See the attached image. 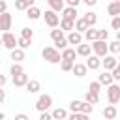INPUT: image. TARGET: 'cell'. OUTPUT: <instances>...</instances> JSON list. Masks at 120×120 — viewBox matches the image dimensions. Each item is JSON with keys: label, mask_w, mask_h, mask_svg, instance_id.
Instances as JSON below:
<instances>
[{"label": "cell", "mask_w": 120, "mask_h": 120, "mask_svg": "<svg viewBox=\"0 0 120 120\" xmlns=\"http://www.w3.org/2000/svg\"><path fill=\"white\" fill-rule=\"evenodd\" d=\"M39 120H52L51 112H39Z\"/></svg>", "instance_id": "cell-44"}, {"label": "cell", "mask_w": 120, "mask_h": 120, "mask_svg": "<svg viewBox=\"0 0 120 120\" xmlns=\"http://www.w3.org/2000/svg\"><path fill=\"white\" fill-rule=\"evenodd\" d=\"M13 120H30V118H28L24 112H19V114H15V118H13Z\"/></svg>", "instance_id": "cell-46"}, {"label": "cell", "mask_w": 120, "mask_h": 120, "mask_svg": "<svg viewBox=\"0 0 120 120\" xmlns=\"http://www.w3.org/2000/svg\"><path fill=\"white\" fill-rule=\"evenodd\" d=\"M32 6H34V0H17L15 2V9H19V11H26Z\"/></svg>", "instance_id": "cell-25"}, {"label": "cell", "mask_w": 120, "mask_h": 120, "mask_svg": "<svg viewBox=\"0 0 120 120\" xmlns=\"http://www.w3.org/2000/svg\"><path fill=\"white\" fill-rule=\"evenodd\" d=\"M86 69H99L101 68V58H98V56H94V54H90L88 58H86Z\"/></svg>", "instance_id": "cell-12"}, {"label": "cell", "mask_w": 120, "mask_h": 120, "mask_svg": "<svg viewBox=\"0 0 120 120\" xmlns=\"http://www.w3.org/2000/svg\"><path fill=\"white\" fill-rule=\"evenodd\" d=\"M51 38H52V41H56V39H62V38H66V36H64V32H62V30L52 28V30H51Z\"/></svg>", "instance_id": "cell-36"}, {"label": "cell", "mask_w": 120, "mask_h": 120, "mask_svg": "<svg viewBox=\"0 0 120 120\" xmlns=\"http://www.w3.org/2000/svg\"><path fill=\"white\" fill-rule=\"evenodd\" d=\"M26 92H30V94H38L39 90H41V82L38 81V79H28V82H26Z\"/></svg>", "instance_id": "cell-13"}, {"label": "cell", "mask_w": 120, "mask_h": 120, "mask_svg": "<svg viewBox=\"0 0 120 120\" xmlns=\"http://www.w3.org/2000/svg\"><path fill=\"white\" fill-rule=\"evenodd\" d=\"M79 4H81V0H68V6H66V8H73V9H77Z\"/></svg>", "instance_id": "cell-43"}, {"label": "cell", "mask_w": 120, "mask_h": 120, "mask_svg": "<svg viewBox=\"0 0 120 120\" xmlns=\"http://www.w3.org/2000/svg\"><path fill=\"white\" fill-rule=\"evenodd\" d=\"M4 99H6V90H4V88H0V105L4 103Z\"/></svg>", "instance_id": "cell-48"}, {"label": "cell", "mask_w": 120, "mask_h": 120, "mask_svg": "<svg viewBox=\"0 0 120 120\" xmlns=\"http://www.w3.org/2000/svg\"><path fill=\"white\" fill-rule=\"evenodd\" d=\"M6 11H8V4H6L4 0H0V15H2V13H6Z\"/></svg>", "instance_id": "cell-45"}, {"label": "cell", "mask_w": 120, "mask_h": 120, "mask_svg": "<svg viewBox=\"0 0 120 120\" xmlns=\"http://www.w3.org/2000/svg\"><path fill=\"white\" fill-rule=\"evenodd\" d=\"M47 4H49V8H51V11H54L56 15H58V13H62V9L66 8L64 0H47Z\"/></svg>", "instance_id": "cell-14"}, {"label": "cell", "mask_w": 120, "mask_h": 120, "mask_svg": "<svg viewBox=\"0 0 120 120\" xmlns=\"http://www.w3.org/2000/svg\"><path fill=\"white\" fill-rule=\"evenodd\" d=\"M41 15H43V13H41V9H39L38 6H32V8L26 9V17H28L30 21H38Z\"/></svg>", "instance_id": "cell-16"}, {"label": "cell", "mask_w": 120, "mask_h": 120, "mask_svg": "<svg viewBox=\"0 0 120 120\" xmlns=\"http://www.w3.org/2000/svg\"><path fill=\"white\" fill-rule=\"evenodd\" d=\"M11 22H13V17H11L9 11H6V13L0 15V30H2V34H6V32L11 30Z\"/></svg>", "instance_id": "cell-6"}, {"label": "cell", "mask_w": 120, "mask_h": 120, "mask_svg": "<svg viewBox=\"0 0 120 120\" xmlns=\"http://www.w3.org/2000/svg\"><path fill=\"white\" fill-rule=\"evenodd\" d=\"M98 82H99L101 86H111L114 81H112V77H111V73H109V71H103L101 75H98Z\"/></svg>", "instance_id": "cell-18"}, {"label": "cell", "mask_w": 120, "mask_h": 120, "mask_svg": "<svg viewBox=\"0 0 120 120\" xmlns=\"http://www.w3.org/2000/svg\"><path fill=\"white\" fill-rule=\"evenodd\" d=\"M24 69H22V66L21 64H11V68H9V73H11V77L13 75H19V73H22Z\"/></svg>", "instance_id": "cell-37"}, {"label": "cell", "mask_w": 120, "mask_h": 120, "mask_svg": "<svg viewBox=\"0 0 120 120\" xmlns=\"http://www.w3.org/2000/svg\"><path fill=\"white\" fill-rule=\"evenodd\" d=\"M107 51H109V52H112V56H114V54H118V52H120V41H118V39H114V41L107 43Z\"/></svg>", "instance_id": "cell-27"}, {"label": "cell", "mask_w": 120, "mask_h": 120, "mask_svg": "<svg viewBox=\"0 0 120 120\" xmlns=\"http://www.w3.org/2000/svg\"><path fill=\"white\" fill-rule=\"evenodd\" d=\"M9 56H11L13 64H21V62L24 60V51H21V49H13V51H9Z\"/></svg>", "instance_id": "cell-21"}, {"label": "cell", "mask_w": 120, "mask_h": 120, "mask_svg": "<svg viewBox=\"0 0 120 120\" xmlns=\"http://www.w3.org/2000/svg\"><path fill=\"white\" fill-rule=\"evenodd\" d=\"M79 109H81V101H79V99H73V101L69 103V111H71V112H79Z\"/></svg>", "instance_id": "cell-39"}, {"label": "cell", "mask_w": 120, "mask_h": 120, "mask_svg": "<svg viewBox=\"0 0 120 120\" xmlns=\"http://www.w3.org/2000/svg\"><path fill=\"white\" fill-rule=\"evenodd\" d=\"M84 101L90 103V105H96V103L99 101V96H98V94H92V92L86 90V94H84Z\"/></svg>", "instance_id": "cell-29"}, {"label": "cell", "mask_w": 120, "mask_h": 120, "mask_svg": "<svg viewBox=\"0 0 120 120\" xmlns=\"http://www.w3.org/2000/svg\"><path fill=\"white\" fill-rule=\"evenodd\" d=\"M109 73H111V77H112V81H114V82H116V81H120V66H116V68H114V69H111Z\"/></svg>", "instance_id": "cell-38"}, {"label": "cell", "mask_w": 120, "mask_h": 120, "mask_svg": "<svg viewBox=\"0 0 120 120\" xmlns=\"http://www.w3.org/2000/svg\"><path fill=\"white\" fill-rule=\"evenodd\" d=\"M30 45H32V41H28V39H22V38H17V49L24 51V49H28Z\"/></svg>", "instance_id": "cell-33"}, {"label": "cell", "mask_w": 120, "mask_h": 120, "mask_svg": "<svg viewBox=\"0 0 120 120\" xmlns=\"http://www.w3.org/2000/svg\"><path fill=\"white\" fill-rule=\"evenodd\" d=\"M101 66L105 68V71H111V69H114V68L118 66V60H116V56H112V54H107V56H103V60H101Z\"/></svg>", "instance_id": "cell-8"}, {"label": "cell", "mask_w": 120, "mask_h": 120, "mask_svg": "<svg viewBox=\"0 0 120 120\" xmlns=\"http://www.w3.org/2000/svg\"><path fill=\"white\" fill-rule=\"evenodd\" d=\"M107 38H109V32H107L105 28L98 30V39H99V41H107Z\"/></svg>", "instance_id": "cell-40"}, {"label": "cell", "mask_w": 120, "mask_h": 120, "mask_svg": "<svg viewBox=\"0 0 120 120\" xmlns=\"http://www.w3.org/2000/svg\"><path fill=\"white\" fill-rule=\"evenodd\" d=\"M4 118H6V114H4V112H0V120H4Z\"/></svg>", "instance_id": "cell-50"}, {"label": "cell", "mask_w": 120, "mask_h": 120, "mask_svg": "<svg viewBox=\"0 0 120 120\" xmlns=\"http://www.w3.org/2000/svg\"><path fill=\"white\" fill-rule=\"evenodd\" d=\"M75 58H77V54H75V49L73 47H68V49H64L60 52V62L66 60V62H73L75 64Z\"/></svg>", "instance_id": "cell-10"}, {"label": "cell", "mask_w": 120, "mask_h": 120, "mask_svg": "<svg viewBox=\"0 0 120 120\" xmlns=\"http://www.w3.org/2000/svg\"><path fill=\"white\" fill-rule=\"evenodd\" d=\"M79 112L90 116V114L94 112V105H90V103H86V101H81V109H79Z\"/></svg>", "instance_id": "cell-28"}, {"label": "cell", "mask_w": 120, "mask_h": 120, "mask_svg": "<svg viewBox=\"0 0 120 120\" xmlns=\"http://www.w3.org/2000/svg\"><path fill=\"white\" fill-rule=\"evenodd\" d=\"M51 105H52V98L49 94H41L36 101V109L39 112H47V109H51Z\"/></svg>", "instance_id": "cell-4"}, {"label": "cell", "mask_w": 120, "mask_h": 120, "mask_svg": "<svg viewBox=\"0 0 120 120\" xmlns=\"http://www.w3.org/2000/svg\"><path fill=\"white\" fill-rule=\"evenodd\" d=\"M84 4H86L88 8H92V6H96V0H84Z\"/></svg>", "instance_id": "cell-49"}, {"label": "cell", "mask_w": 120, "mask_h": 120, "mask_svg": "<svg viewBox=\"0 0 120 120\" xmlns=\"http://www.w3.org/2000/svg\"><path fill=\"white\" fill-rule=\"evenodd\" d=\"M111 26H112V30H118V32H120V17H112Z\"/></svg>", "instance_id": "cell-42"}, {"label": "cell", "mask_w": 120, "mask_h": 120, "mask_svg": "<svg viewBox=\"0 0 120 120\" xmlns=\"http://www.w3.org/2000/svg\"><path fill=\"white\" fill-rule=\"evenodd\" d=\"M88 92H92V94H98V96H99V92H101V84H99L98 81L90 82V84H88Z\"/></svg>", "instance_id": "cell-35"}, {"label": "cell", "mask_w": 120, "mask_h": 120, "mask_svg": "<svg viewBox=\"0 0 120 120\" xmlns=\"http://www.w3.org/2000/svg\"><path fill=\"white\" fill-rule=\"evenodd\" d=\"M107 13L112 17H120V0H114L107 6Z\"/></svg>", "instance_id": "cell-15"}, {"label": "cell", "mask_w": 120, "mask_h": 120, "mask_svg": "<svg viewBox=\"0 0 120 120\" xmlns=\"http://www.w3.org/2000/svg\"><path fill=\"white\" fill-rule=\"evenodd\" d=\"M62 19H66V21H77V9H73V8H64L62 9Z\"/></svg>", "instance_id": "cell-17"}, {"label": "cell", "mask_w": 120, "mask_h": 120, "mask_svg": "<svg viewBox=\"0 0 120 120\" xmlns=\"http://www.w3.org/2000/svg\"><path fill=\"white\" fill-rule=\"evenodd\" d=\"M21 38L32 41V38H34V30H32V28H21Z\"/></svg>", "instance_id": "cell-31"}, {"label": "cell", "mask_w": 120, "mask_h": 120, "mask_svg": "<svg viewBox=\"0 0 120 120\" xmlns=\"http://www.w3.org/2000/svg\"><path fill=\"white\" fill-rule=\"evenodd\" d=\"M11 81H13L15 86H26V82H28V75L22 71V73H19V75H13Z\"/></svg>", "instance_id": "cell-19"}, {"label": "cell", "mask_w": 120, "mask_h": 120, "mask_svg": "<svg viewBox=\"0 0 120 120\" xmlns=\"http://www.w3.org/2000/svg\"><path fill=\"white\" fill-rule=\"evenodd\" d=\"M41 56L43 60H47L49 64H60V52L54 49V47H45L41 51Z\"/></svg>", "instance_id": "cell-1"}, {"label": "cell", "mask_w": 120, "mask_h": 120, "mask_svg": "<svg viewBox=\"0 0 120 120\" xmlns=\"http://www.w3.org/2000/svg\"><path fill=\"white\" fill-rule=\"evenodd\" d=\"M82 19H84V22L88 24V28H94V26H96V22H98V15H96L94 11L84 13V15H82Z\"/></svg>", "instance_id": "cell-20"}, {"label": "cell", "mask_w": 120, "mask_h": 120, "mask_svg": "<svg viewBox=\"0 0 120 120\" xmlns=\"http://www.w3.org/2000/svg\"><path fill=\"white\" fill-rule=\"evenodd\" d=\"M66 41H68V45H81L82 43V34H79V32H75V30H71L69 34H68V38H66Z\"/></svg>", "instance_id": "cell-9"}, {"label": "cell", "mask_w": 120, "mask_h": 120, "mask_svg": "<svg viewBox=\"0 0 120 120\" xmlns=\"http://www.w3.org/2000/svg\"><path fill=\"white\" fill-rule=\"evenodd\" d=\"M107 99H109V105H114L120 101V86L116 82H112L111 86H107Z\"/></svg>", "instance_id": "cell-3"}, {"label": "cell", "mask_w": 120, "mask_h": 120, "mask_svg": "<svg viewBox=\"0 0 120 120\" xmlns=\"http://www.w3.org/2000/svg\"><path fill=\"white\" fill-rule=\"evenodd\" d=\"M60 30H62V32H71V30H73V21L60 19Z\"/></svg>", "instance_id": "cell-30"}, {"label": "cell", "mask_w": 120, "mask_h": 120, "mask_svg": "<svg viewBox=\"0 0 120 120\" xmlns=\"http://www.w3.org/2000/svg\"><path fill=\"white\" fill-rule=\"evenodd\" d=\"M90 52H92V49H90V43H81V45H77L75 47V54L77 56H84V58H88L90 56Z\"/></svg>", "instance_id": "cell-11"}, {"label": "cell", "mask_w": 120, "mask_h": 120, "mask_svg": "<svg viewBox=\"0 0 120 120\" xmlns=\"http://www.w3.org/2000/svg\"><path fill=\"white\" fill-rule=\"evenodd\" d=\"M71 68H73V62H66V60L60 62V69L62 71H71Z\"/></svg>", "instance_id": "cell-41"}, {"label": "cell", "mask_w": 120, "mask_h": 120, "mask_svg": "<svg viewBox=\"0 0 120 120\" xmlns=\"http://www.w3.org/2000/svg\"><path fill=\"white\" fill-rule=\"evenodd\" d=\"M51 116H52V120H66V118H68V111L62 109V107H56V109L51 112Z\"/></svg>", "instance_id": "cell-24"}, {"label": "cell", "mask_w": 120, "mask_h": 120, "mask_svg": "<svg viewBox=\"0 0 120 120\" xmlns=\"http://www.w3.org/2000/svg\"><path fill=\"white\" fill-rule=\"evenodd\" d=\"M54 49L60 52V51H64V49H68V41H66V38H62V39H56L54 41Z\"/></svg>", "instance_id": "cell-34"}, {"label": "cell", "mask_w": 120, "mask_h": 120, "mask_svg": "<svg viewBox=\"0 0 120 120\" xmlns=\"http://www.w3.org/2000/svg\"><path fill=\"white\" fill-rule=\"evenodd\" d=\"M66 120H90V116L88 114H81V112H71V114H68Z\"/></svg>", "instance_id": "cell-32"}, {"label": "cell", "mask_w": 120, "mask_h": 120, "mask_svg": "<svg viewBox=\"0 0 120 120\" xmlns=\"http://www.w3.org/2000/svg\"><path fill=\"white\" fill-rule=\"evenodd\" d=\"M43 19H45V24H47V26H51V28H56V26L60 24V17H58L54 11H51V9H47V11H45Z\"/></svg>", "instance_id": "cell-7"}, {"label": "cell", "mask_w": 120, "mask_h": 120, "mask_svg": "<svg viewBox=\"0 0 120 120\" xmlns=\"http://www.w3.org/2000/svg\"><path fill=\"white\" fill-rule=\"evenodd\" d=\"M90 49L94 51V56H98V58H103V56L109 54V51H107V41H99V39H96V41L90 43Z\"/></svg>", "instance_id": "cell-2"}, {"label": "cell", "mask_w": 120, "mask_h": 120, "mask_svg": "<svg viewBox=\"0 0 120 120\" xmlns=\"http://www.w3.org/2000/svg\"><path fill=\"white\" fill-rule=\"evenodd\" d=\"M82 39H86V43H92L98 39V30L96 28H88L84 34H82Z\"/></svg>", "instance_id": "cell-26"}, {"label": "cell", "mask_w": 120, "mask_h": 120, "mask_svg": "<svg viewBox=\"0 0 120 120\" xmlns=\"http://www.w3.org/2000/svg\"><path fill=\"white\" fill-rule=\"evenodd\" d=\"M116 114H118V111H116L114 105H107V107L103 109V116H105V120H114Z\"/></svg>", "instance_id": "cell-22"}, {"label": "cell", "mask_w": 120, "mask_h": 120, "mask_svg": "<svg viewBox=\"0 0 120 120\" xmlns=\"http://www.w3.org/2000/svg\"><path fill=\"white\" fill-rule=\"evenodd\" d=\"M0 45H2V39H0Z\"/></svg>", "instance_id": "cell-51"}, {"label": "cell", "mask_w": 120, "mask_h": 120, "mask_svg": "<svg viewBox=\"0 0 120 120\" xmlns=\"http://www.w3.org/2000/svg\"><path fill=\"white\" fill-rule=\"evenodd\" d=\"M0 39H2V47H6L8 51H13V49H17V38H15L11 32H6V34H2V36H0Z\"/></svg>", "instance_id": "cell-5"}, {"label": "cell", "mask_w": 120, "mask_h": 120, "mask_svg": "<svg viewBox=\"0 0 120 120\" xmlns=\"http://www.w3.org/2000/svg\"><path fill=\"white\" fill-rule=\"evenodd\" d=\"M71 71H73V75H75V77H84L88 69H86V66H84V64H77V62H75V64H73V68H71Z\"/></svg>", "instance_id": "cell-23"}, {"label": "cell", "mask_w": 120, "mask_h": 120, "mask_svg": "<svg viewBox=\"0 0 120 120\" xmlns=\"http://www.w3.org/2000/svg\"><path fill=\"white\" fill-rule=\"evenodd\" d=\"M6 82H8V77H6V75H2V73H0V88H2V86H4V84H6Z\"/></svg>", "instance_id": "cell-47"}]
</instances>
